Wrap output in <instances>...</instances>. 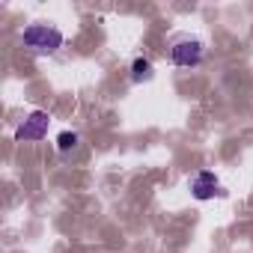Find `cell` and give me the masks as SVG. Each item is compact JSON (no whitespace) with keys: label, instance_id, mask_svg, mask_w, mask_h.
I'll return each mask as SVG.
<instances>
[{"label":"cell","instance_id":"6","mask_svg":"<svg viewBox=\"0 0 253 253\" xmlns=\"http://www.w3.org/2000/svg\"><path fill=\"white\" fill-rule=\"evenodd\" d=\"M78 146V134L75 131H63L60 137H57V149L60 152H69V149H75Z\"/></svg>","mask_w":253,"mask_h":253},{"label":"cell","instance_id":"4","mask_svg":"<svg viewBox=\"0 0 253 253\" xmlns=\"http://www.w3.org/2000/svg\"><path fill=\"white\" fill-rule=\"evenodd\" d=\"M191 194H194L197 200H211L214 194H223V191H220V182H217V176H214L211 170H200V173L191 179Z\"/></svg>","mask_w":253,"mask_h":253},{"label":"cell","instance_id":"5","mask_svg":"<svg viewBox=\"0 0 253 253\" xmlns=\"http://www.w3.org/2000/svg\"><path fill=\"white\" fill-rule=\"evenodd\" d=\"M131 78L140 84V81H149L152 78V63L149 60H143V57H137L134 63H131Z\"/></svg>","mask_w":253,"mask_h":253},{"label":"cell","instance_id":"2","mask_svg":"<svg viewBox=\"0 0 253 253\" xmlns=\"http://www.w3.org/2000/svg\"><path fill=\"white\" fill-rule=\"evenodd\" d=\"M203 54H206V45H203L200 39H191V36L176 39V42H173V48H170V60H173L176 66H182V69L197 66V63L203 60Z\"/></svg>","mask_w":253,"mask_h":253},{"label":"cell","instance_id":"3","mask_svg":"<svg viewBox=\"0 0 253 253\" xmlns=\"http://www.w3.org/2000/svg\"><path fill=\"white\" fill-rule=\"evenodd\" d=\"M48 113L45 110H33L18 128H15V140L18 143H39V140H45V134H48Z\"/></svg>","mask_w":253,"mask_h":253},{"label":"cell","instance_id":"1","mask_svg":"<svg viewBox=\"0 0 253 253\" xmlns=\"http://www.w3.org/2000/svg\"><path fill=\"white\" fill-rule=\"evenodd\" d=\"M24 45L33 54H54L63 45V33L57 27H48V24H30L24 30Z\"/></svg>","mask_w":253,"mask_h":253}]
</instances>
